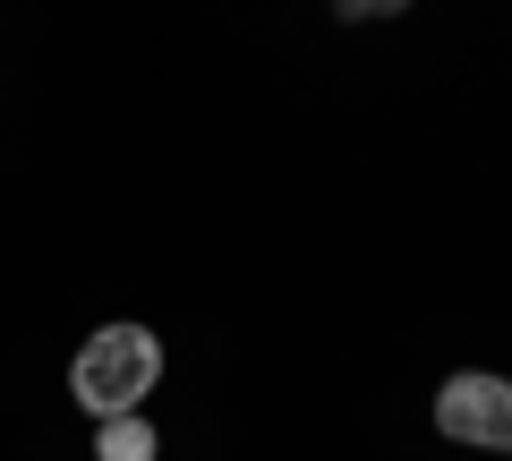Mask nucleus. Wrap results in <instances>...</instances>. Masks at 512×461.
Wrapping results in <instances>:
<instances>
[{
    "mask_svg": "<svg viewBox=\"0 0 512 461\" xmlns=\"http://www.w3.org/2000/svg\"><path fill=\"white\" fill-rule=\"evenodd\" d=\"M163 436H154L146 410H120V419H94V461H154Z\"/></svg>",
    "mask_w": 512,
    "mask_h": 461,
    "instance_id": "7ed1b4c3",
    "label": "nucleus"
},
{
    "mask_svg": "<svg viewBox=\"0 0 512 461\" xmlns=\"http://www.w3.org/2000/svg\"><path fill=\"white\" fill-rule=\"evenodd\" d=\"M154 385H163V342H154V325H103V333H86L77 359H69V393L94 419L146 410Z\"/></svg>",
    "mask_w": 512,
    "mask_h": 461,
    "instance_id": "f257e3e1",
    "label": "nucleus"
},
{
    "mask_svg": "<svg viewBox=\"0 0 512 461\" xmlns=\"http://www.w3.org/2000/svg\"><path fill=\"white\" fill-rule=\"evenodd\" d=\"M436 436L478 444V453H504V436H512V376H487V368L444 376L436 385Z\"/></svg>",
    "mask_w": 512,
    "mask_h": 461,
    "instance_id": "f03ea898",
    "label": "nucleus"
},
{
    "mask_svg": "<svg viewBox=\"0 0 512 461\" xmlns=\"http://www.w3.org/2000/svg\"><path fill=\"white\" fill-rule=\"evenodd\" d=\"M504 453H512V436H504Z\"/></svg>",
    "mask_w": 512,
    "mask_h": 461,
    "instance_id": "20e7f679",
    "label": "nucleus"
}]
</instances>
